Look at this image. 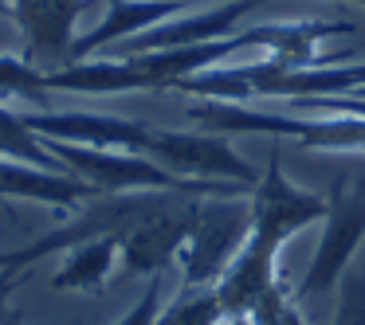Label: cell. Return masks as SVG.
Masks as SVG:
<instances>
[{
  "label": "cell",
  "mask_w": 365,
  "mask_h": 325,
  "mask_svg": "<svg viewBox=\"0 0 365 325\" xmlns=\"http://www.w3.org/2000/svg\"><path fill=\"white\" fill-rule=\"evenodd\" d=\"M252 192L205 196L181 247V290H208L252 239Z\"/></svg>",
  "instance_id": "1"
},
{
  "label": "cell",
  "mask_w": 365,
  "mask_h": 325,
  "mask_svg": "<svg viewBox=\"0 0 365 325\" xmlns=\"http://www.w3.org/2000/svg\"><path fill=\"white\" fill-rule=\"evenodd\" d=\"M361 239H365V181L361 176H338L326 192L318 251L310 259L302 282L294 286V302L334 290L341 282V275L349 270V262H354Z\"/></svg>",
  "instance_id": "2"
},
{
  "label": "cell",
  "mask_w": 365,
  "mask_h": 325,
  "mask_svg": "<svg viewBox=\"0 0 365 325\" xmlns=\"http://www.w3.org/2000/svg\"><path fill=\"white\" fill-rule=\"evenodd\" d=\"M142 157L158 161L181 181H236L255 184L259 173L228 145V137L205 134V129H165L153 126Z\"/></svg>",
  "instance_id": "3"
},
{
  "label": "cell",
  "mask_w": 365,
  "mask_h": 325,
  "mask_svg": "<svg viewBox=\"0 0 365 325\" xmlns=\"http://www.w3.org/2000/svg\"><path fill=\"white\" fill-rule=\"evenodd\" d=\"M200 200L205 196H192V192H165V200L118 239L122 270L142 278L165 275L181 255L185 239H189Z\"/></svg>",
  "instance_id": "4"
},
{
  "label": "cell",
  "mask_w": 365,
  "mask_h": 325,
  "mask_svg": "<svg viewBox=\"0 0 365 325\" xmlns=\"http://www.w3.org/2000/svg\"><path fill=\"white\" fill-rule=\"evenodd\" d=\"M252 239L263 243L267 251H283V243L294 231L310 228L326 215V196L307 192L283 173L279 153H271V165L259 173V181L252 184Z\"/></svg>",
  "instance_id": "5"
},
{
  "label": "cell",
  "mask_w": 365,
  "mask_h": 325,
  "mask_svg": "<svg viewBox=\"0 0 365 325\" xmlns=\"http://www.w3.org/2000/svg\"><path fill=\"white\" fill-rule=\"evenodd\" d=\"M91 0H9V16L24 36V55L43 71L71 63L75 24Z\"/></svg>",
  "instance_id": "6"
},
{
  "label": "cell",
  "mask_w": 365,
  "mask_h": 325,
  "mask_svg": "<svg viewBox=\"0 0 365 325\" xmlns=\"http://www.w3.org/2000/svg\"><path fill=\"white\" fill-rule=\"evenodd\" d=\"M28 129L51 142L95 145V149H126L145 153V142L153 134V122L114 118V114H83V110H36L24 114Z\"/></svg>",
  "instance_id": "7"
},
{
  "label": "cell",
  "mask_w": 365,
  "mask_h": 325,
  "mask_svg": "<svg viewBox=\"0 0 365 325\" xmlns=\"http://www.w3.org/2000/svg\"><path fill=\"white\" fill-rule=\"evenodd\" d=\"M263 0H224L208 12H192V16H173L165 24L138 32L130 40L114 43L106 55H138V51H161V48H185V43H208V40H224L236 32V24L247 16L252 9H259Z\"/></svg>",
  "instance_id": "8"
},
{
  "label": "cell",
  "mask_w": 365,
  "mask_h": 325,
  "mask_svg": "<svg viewBox=\"0 0 365 325\" xmlns=\"http://www.w3.org/2000/svg\"><path fill=\"white\" fill-rule=\"evenodd\" d=\"M185 9H189L185 0H106V16L91 32L75 36L71 63L91 55H106L114 43L130 40L138 32H150V28L165 24L173 16H185Z\"/></svg>",
  "instance_id": "9"
},
{
  "label": "cell",
  "mask_w": 365,
  "mask_h": 325,
  "mask_svg": "<svg viewBox=\"0 0 365 325\" xmlns=\"http://www.w3.org/2000/svg\"><path fill=\"white\" fill-rule=\"evenodd\" d=\"M91 196H103V192H95L75 173L0 157V200H32V204H48V208H59V212H75Z\"/></svg>",
  "instance_id": "10"
},
{
  "label": "cell",
  "mask_w": 365,
  "mask_h": 325,
  "mask_svg": "<svg viewBox=\"0 0 365 325\" xmlns=\"http://www.w3.org/2000/svg\"><path fill=\"white\" fill-rule=\"evenodd\" d=\"M185 118L205 134H263V137H294L307 142L314 118H283V114L267 110H247L244 102H220V98H200V102L185 106Z\"/></svg>",
  "instance_id": "11"
},
{
  "label": "cell",
  "mask_w": 365,
  "mask_h": 325,
  "mask_svg": "<svg viewBox=\"0 0 365 325\" xmlns=\"http://www.w3.org/2000/svg\"><path fill=\"white\" fill-rule=\"evenodd\" d=\"M275 259L279 255L267 251L263 243H255V239L244 243V251L228 262V270L220 275V282L212 286L216 302H220V309H224V321H240V317H247L255 309V302L279 282Z\"/></svg>",
  "instance_id": "12"
},
{
  "label": "cell",
  "mask_w": 365,
  "mask_h": 325,
  "mask_svg": "<svg viewBox=\"0 0 365 325\" xmlns=\"http://www.w3.org/2000/svg\"><path fill=\"white\" fill-rule=\"evenodd\" d=\"M48 90H67V95H130V90H145V75L126 55H91V59H79V63L48 71Z\"/></svg>",
  "instance_id": "13"
},
{
  "label": "cell",
  "mask_w": 365,
  "mask_h": 325,
  "mask_svg": "<svg viewBox=\"0 0 365 325\" xmlns=\"http://www.w3.org/2000/svg\"><path fill=\"white\" fill-rule=\"evenodd\" d=\"M114 259H122V255H118V243H114L110 235L75 243L71 251H67L63 267L56 270L51 286H56V290H87V294H95V290H103V282L110 278Z\"/></svg>",
  "instance_id": "14"
},
{
  "label": "cell",
  "mask_w": 365,
  "mask_h": 325,
  "mask_svg": "<svg viewBox=\"0 0 365 325\" xmlns=\"http://www.w3.org/2000/svg\"><path fill=\"white\" fill-rule=\"evenodd\" d=\"M12 98L36 102L43 110L48 71L40 63H32L28 55H0V102H12Z\"/></svg>",
  "instance_id": "15"
},
{
  "label": "cell",
  "mask_w": 365,
  "mask_h": 325,
  "mask_svg": "<svg viewBox=\"0 0 365 325\" xmlns=\"http://www.w3.org/2000/svg\"><path fill=\"white\" fill-rule=\"evenodd\" d=\"M224 309L216 302V290H181V298L169 309H161L153 325H220Z\"/></svg>",
  "instance_id": "16"
},
{
  "label": "cell",
  "mask_w": 365,
  "mask_h": 325,
  "mask_svg": "<svg viewBox=\"0 0 365 325\" xmlns=\"http://www.w3.org/2000/svg\"><path fill=\"white\" fill-rule=\"evenodd\" d=\"M330 325H365V270L349 267L338 282V314Z\"/></svg>",
  "instance_id": "17"
},
{
  "label": "cell",
  "mask_w": 365,
  "mask_h": 325,
  "mask_svg": "<svg viewBox=\"0 0 365 325\" xmlns=\"http://www.w3.org/2000/svg\"><path fill=\"white\" fill-rule=\"evenodd\" d=\"M161 290H165V275L145 278L142 298H138L126 314H122L118 325H153V321H158V314H161Z\"/></svg>",
  "instance_id": "18"
},
{
  "label": "cell",
  "mask_w": 365,
  "mask_h": 325,
  "mask_svg": "<svg viewBox=\"0 0 365 325\" xmlns=\"http://www.w3.org/2000/svg\"><path fill=\"white\" fill-rule=\"evenodd\" d=\"M28 270L32 267H0V325H20L16 309H12V294L28 278Z\"/></svg>",
  "instance_id": "19"
},
{
  "label": "cell",
  "mask_w": 365,
  "mask_h": 325,
  "mask_svg": "<svg viewBox=\"0 0 365 325\" xmlns=\"http://www.w3.org/2000/svg\"><path fill=\"white\" fill-rule=\"evenodd\" d=\"M0 16H9V0H0Z\"/></svg>",
  "instance_id": "20"
},
{
  "label": "cell",
  "mask_w": 365,
  "mask_h": 325,
  "mask_svg": "<svg viewBox=\"0 0 365 325\" xmlns=\"http://www.w3.org/2000/svg\"><path fill=\"white\" fill-rule=\"evenodd\" d=\"M357 4H365V0H357Z\"/></svg>",
  "instance_id": "21"
},
{
  "label": "cell",
  "mask_w": 365,
  "mask_h": 325,
  "mask_svg": "<svg viewBox=\"0 0 365 325\" xmlns=\"http://www.w3.org/2000/svg\"><path fill=\"white\" fill-rule=\"evenodd\" d=\"M185 4H189V0H185Z\"/></svg>",
  "instance_id": "22"
}]
</instances>
